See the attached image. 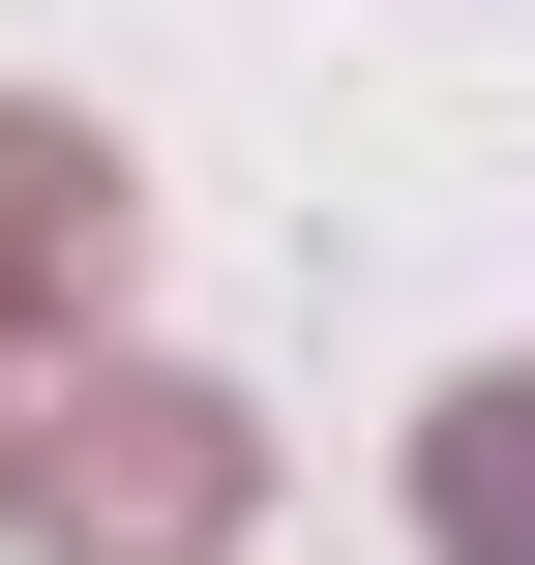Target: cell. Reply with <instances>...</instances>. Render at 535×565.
Masks as SVG:
<instances>
[{"label": "cell", "instance_id": "6da1fadb", "mask_svg": "<svg viewBox=\"0 0 535 565\" xmlns=\"http://www.w3.org/2000/svg\"><path fill=\"white\" fill-rule=\"evenodd\" d=\"M238 507H268V447L208 387H149V358H60V417L0 447V536H60V565H208Z\"/></svg>", "mask_w": 535, "mask_h": 565}, {"label": "cell", "instance_id": "7a4b0ae2", "mask_svg": "<svg viewBox=\"0 0 535 565\" xmlns=\"http://www.w3.org/2000/svg\"><path fill=\"white\" fill-rule=\"evenodd\" d=\"M89 298H119V149L89 119H0V417H60Z\"/></svg>", "mask_w": 535, "mask_h": 565}, {"label": "cell", "instance_id": "3957f363", "mask_svg": "<svg viewBox=\"0 0 535 565\" xmlns=\"http://www.w3.org/2000/svg\"><path fill=\"white\" fill-rule=\"evenodd\" d=\"M417 536L447 565H535V387H447V417H417Z\"/></svg>", "mask_w": 535, "mask_h": 565}]
</instances>
